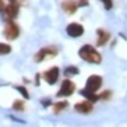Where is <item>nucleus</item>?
<instances>
[{
  "label": "nucleus",
  "mask_w": 127,
  "mask_h": 127,
  "mask_svg": "<svg viewBox=\"0 0 127 127\" xmlns=\"http://www.w3.org/2000/svg\"><path fill=\"white\" fill-rule=\"evenodd\" d=\"M67 105H69V104H67V101L56 102V104H54V113H56V114H59V113H60L62 110H64V108H67Z\"/></svg>",
  "instance_id": "nucleus-13"
},
{
  "label": "nucleus",
  "mask_w": 127,
  "mask_h": 127,
  "mask_svg": "<svg viewBox=\"0 0 127 127\" xmlns=\"http://www.w3.org/2000/svg\"><path fill=\"white\" fill-rule=\"evenodd\" d=\"M79 94H80L82 96L88 98V101H91V102H95V101H98V99H99V96H98L96 94H94V92H91V91H86V89H82Z\"/></svg>",
  "instance_id": "nucleus-12"
},
{
  "label": "nucleus",
  "mask_w": 127,
  "mask_h": 127,
  "mask_svg": "<svg viewBox=\"0 0 127 127\" xmlns=\"http://www.w3.org/2000/svg\"><path fill=\"white\" fill-rule=\"evenodd\" d=\"M59 75H60L59 67H51V69H48L47 72L42 73V77H44L50 85H54V83L57 82V79H59Z\"/></svg>",
  "instance_id": "nucleus-7"
},
{
  "label": "nucleus",
  "mask_w": 127,
  "mask_h": 127,
  "mask_svg": "<svg viewBox=\"0 0 127 127\" xmlns=\"http://www.w3.org/2000/svg\"><path fill=\"white\" fill-rule=\"evenodd\" d=\"M57 54V48L56 47H44L35 54V62L37 63H41L42 60H45L47 57H54Z\"/></svg>",
  "instance_id": "nucleus-3"
},
{
  "label": "nucleus",
  "mask_w": 127,
  "mask_h": 127,
  "mask_svg": "<svg viewBox=\"0 0 127 127\" xmlns=\"http://www.w3.org/2000/svg\"><path fill=\"white\" fill-rule=\"evenodd\" d=\"M102 85V77L98 76V75H92V76L88 77V80H86V91H91V92H96L98 89L101 88Z\"/></svg>",
  "instance_id": "nucleus-4"
},
{
  "label": "nucleus",
  "mask_w": 127,
  "mask_h": 127,
  "mask_svg": "<svg viewBox=\"0 0 127 127\" xmlns=\"http://www.w3.org/2000/svg\"><path fill=\"white\" fill-rule=\"evenodd\" d=\"M16 89H18V91L24 95V98H29V94H28V91H26L24 86H16Z\"/></svg>",
  "instance_id": "nucleus-17"
},
{
  "label": "nucleus",
  "mask_w": 127,
  "mask_h": 127,
  "mask_svg": "<svg viewBox=\"0 0 127 127\" xmlns=\"http://www.w3.org/2000/svg\"><path fill=\"white\" fill-rule=\"evenodd\" d=\"M73 92H75V83L72 80H69V79H64L62 82V86L59 89L57 95L59 96H70Z\"/></svg>",
  "instance_id": "nucleus-6"
},
{
  "label": "nucleus",
  "mask_w": 127,
  "mask_h": 127,
  "mask_svg": "<svg viewBox=\"0 0 127 127\" xmlns=\"http://www.w3.org/2000/svg\"><path fill=\"white\" fill-rule=\"evenodd\" d=\"M75 110H76L77 113H82V114H89L94 110V102H91V101L77 102L76 105H75Z\"/></svg>",
  "instance_id": "nucleus-9"
},
{
  "label": "nucleus",
  "mask_w": 127,
  "mask_h": 127,
  "mask_svg": "<svg viewBox=\"0 0 127 127\" xmlns=\"http://www.w3.org/2000/svg\"><path fill=\"white\" fill-rule=\"evenodd\" d=\"M96 34H98V41H96V44H98L99 47H101V45H105L107 41L110 39V34H108L105 29H98Z\"/></svg>",
  "instance_id": "nucleus-11"
},
{
  "label": "nucleus",
  "mask_w": 127,
  "mask_h": 127,
  "mask_svg": "<svg viewBox=\"0 0 127 127\" xmlns=\"http://www.w3.org/2000/svg\"><path fill=\"white\" fill-rule=\"evenodd\" d=\"M79 56H80V59H83L85 62L92 63V64H99L102 62L101 54L95 50L92 45H89V44L83 45V47L79 50Z\"/></svg>",
  "instance_id": "nucleus-1"
},
{
  "label": "nucleus",
  "mask_w": 127,
  "mask_h": 127,
  "mask_svg": "<svg viewBox=\"0 0 127 127\" xmlns=\"http://www.w3.org/2000/svg\"><path fill=\"white\" fill-rule=\"evenodd\" d=\"M12 51L9 44H4V42H0V56H6Z\"/></svg>",
  "instance_id": "nucleus-15"
},
{
  "label": "nucleus",
  "mask_w": 127,
  "mask_h": 127,
  "mask_svg": "<svg viewBox=\"0 0 127 127\" xmlns=\"http://www.w3.org/2000/svg\"><path fill=\"white\" fill-rule=\"evenodd\" d=\"M3 35L7 39H16L18 35H19V26L16 25L13 21H9L6 28H4V31H3Z\"/></svg>",
  "instance_id": "nucleus-5"
},
{
  "label": "nucleus",
  "mask_w": 127,
  "mask_h": 127,
  "mask_svg": "<svg viewBox=\"0 0 127 127\" xmlns=\"http://www.w3.org/2000/svg\"><path fill=\"white\" fill-rule=\"evenodd\" d=\"M4 7H6V6H4L3 0H0V12H1V13H3V10H4Z\"/></svg>",
  "instance_id": "nucleus-20"
},
{
  "label": "nucleus",
  "mask_w": 127,
  "mask_h": 127,
  "mask_svg": "<svg viewBox=\"0 0 127 127\" xmlns=\"http://www.w3.org/2000/svg\"><path fill=\"white\" fill-rule=\"evenodd\" d=\"M102 3H104V6H105V9H111L113 7V0H101Z\"/></svg>",
  "instance_id": "nucleus-18"
},
{
  "label": "nucleus",
  "mask_w": 127,
  "mask_h": 127,
  "mask_svg": "<svg viewBox=\"0 0 127 127\" xmlns=\"http://www.w3.org/2000/svg\"><path fill=\"white\" fill-rule=\"evenodd\" d=\"M62 7H63V10L66 13L73 15L79 6H77V1H73V0H64L63 3H62Z\"/></svg>",
  "instance_id": "nucleus-10"
},
{
  "label": "nucleus",
  "mask_w": 127,
  "mask_h": 127,
  "mask_svg": "<svg viewBox=\"0 0 127 127\" xmlns=\"http://www.w3.org/2000/svg\"><path fill=\"white\" fill-rule=\"evenodd\" d=\"M13 108H15V110H18V111H22V110H25V102L18 99V101L13 102Z\"/></svg>",
  "instance_id": "nucleus-16"
},
{
  "label": "nucleus",
  "mask_w": 127,
  "mask_h": 127,
  "mask_svg": "<svg viewBox=\"0 0 127 127\" xmlns=\"http://www.w3.org/2000/svg\"><path fill=\"white\" fill-rule=\"evenodd\" d=\"M66 32H67L69 37H72V38H77V37H82V35H83L85 28L80 25V24H77V22H72V24L67 25Z\"/></svg>",
  "instance_id": "nucleus-2"
},
{
  "label": "nucleus",
  "mask_w": 127,
  "mask_h": 127,
  "mask_svg": "<svg viewBox=\"0 0 127 127\" xmlns=\"http://www.w3.org/2000/svg\"><path fill=\"white\" fill-rule=\"evenodd\" d=\"M79 73V70H77V67L75 66H69V67H66V70H64V75L69 77V76H75Z\"/></svg>",
  "instance_id": "nucleus-14"
},
{
  "label": "nucleus",
  "mask_w": 127,
  "mask_h": 127,
  "mask_svg": "<svg viewBox=\"0 0 127 127\" xmlns=\"http://www.w3.org/2000/svg\"><path fill=\"white\" fill-rule=\"evenodd\" d=\"M3 13L7 16V19H9V21L15 19V18L18 16V13H19V6H18V3H9V4L4 7Z\"/></svg>",
  "instance_id": "nucleus-8"
},
{
  "label": "nucleus",
  "mask_w": 127,
  "mask_h": 127,
  "mask_svg": "<svg viewBox=\"0 0 127 127\" xmlns=\"http://www.w3.org/2000/svg\"><path fill=\"white\" fill-rule=\"evenodd\" d=\"M77 6L82 7V6H88V0H79L77 1Z\"/></svg>",
  "instance_id": "nucleus-19"
},
{
  "label": "nucleus",
  "mask_w": 127,
  "mask_h": 127,
  "mask_svg": "<svg viewBox=\"0 0 127 127\" xmlns=\"http://www.w3.org/2000/svg\"><path fill=\"white\" fill-rule=\"evenodd\" d=\"M9 3H18V0H9Z\"/></svg>",
  "instance_id": "nucleus-21"
}]
</instances>
